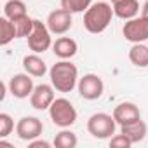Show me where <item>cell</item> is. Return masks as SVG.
<instances>
[{"instance_id":"obj_25","label":"cell","mask_w":148,"mask_h":148,"mask_svg":"<svg viewBox=\"0 0 148 148\" xmlns=\"http://www.w3.org/2000/svg\"><path fill=\"white\" fill-rule=\"evenodd\" d=\"M28 148H51V143L45 141V139H38V138H35V139L28 141Z\"/></svg>"},{"instance_id":"obj_2","label":"cell","mask_w":148,"mask_h":148,"mask_svg":"<svg viewBox=\"0 0 148 148\" xmlns=\"http://www.w3.org/2000/svg\"><path fill=\"white\" fill-rule=\"evenodd\" d=\"M113 7L108 2H96L84 12V28L89 33H103L113 18Z\"/></svg>"},{"instance_id":"obj_16","label":"cell","mask_w":148,"mask_h":148,"mask_svg":"<svg viewBox=\"0 0 148 148\" xmlns=\"http://www.w3.org/2000/svg\"><path fill=\"white\" fill-rule=\"evenodd\" d=\"M113 12L120 19H132L139 14V2L138 0H119L113 4Z\"/></svg>"},{"instance_id":"obj_24","label":"cell","mask_w":148,"mask_h":148,"mask_svg":"<svg viewBox=\"0 0 148 148\" xmlns=\"http://www.w3.org/2000/svg\"><path fill=\"white\" fill-rule=\"evenodd\" d=\"M110 146L112 148H131L132 146V141L125 136V134H115L110 138Z\"/></svg>"},{"instance_id":"obj_14","label":"cell","mask_w":148,"mask_h":148,"mask_svg":"<svg viewBox=\"0 0 148 148\" xmlns=\"http://www.w3.org/2000/svg\"><path fill=\"white\" fill-rule=\"evenodd\" d=\"M120 132L125 134V136L132 141V145H134V143H139V141H143V139L146 138L148 127H146V124L139 119V120H134V122H129V124L120 125Z\"/></svg>"},{"instance_id":"obj_3","label":"cell","mask_w":148,"mask_h":148,"mask_svg":"<svg viewBox=\"0 0 148 148\" xmlns=\"http://www.w3.org/2000/svg\"><path fill=\"white\" fill-rule=\"evenodd\" d=\"M49 115L54 125L64 129L77 122V110L66 98H56L49 108Z\"/></svg>"},{"instance_id":"obj_15","label":"cell","mask_w":148,"mask_h":148,"mask_svg":"<svg viewBox=\"0 0 148 148\" xmlns=\"http://www.w3.org/2000/svg\"><path fill=\"white\" fill-rule=\"evenodd\" d=\"M23 68L26 73H30L32 77H44L47 73V64L38 54H28L23 58Z\"/></svg>"},{"instance_id":"obj_19","label":"cell","mask_w":148,"mask_h":148,"mask_svg":"<svg viewBox=\"0 0 148 148\" xmlns=\"http://www.w3.org/2000/svg\"><path fill=\"white\" fill-rule=\"evenodd\" d=\"M14 38H18L14 23L9 18H5V16L0 18V45H7Z\"/></svg>"},{"instance_id":"obj_22","label":"cell","mask_w":148,"mask_h":148,"mask_svg":"<svg viewBox=\"0 0 148 148\" xmlns=\"http://www.w3.org/2000/svg\"><path fill=\"white\" fill-rule=\"evenodd\" d=\"M12 23H14V28H16V35H18V38H25V37H28V35L32 33V30H33V19H32L30 16H23V18L12 21Z\"/></svg>"},{"instance_id":"obj_23","label":"cell","mask_w":148,"mask_h":148,"mask_svg":"<svg viewBox=\"0 0 148 148\" xmlns=\"http://www.w3.org/2000/svg\"><path fill=\"white\" fill-rule=\"evenodd\" d=\"M14 129V120L9 113H0V139L9 136Z\"/></svg>"},{"instance_id":"obj_4","label":"cell","mask_w":148,"mask_h":148,"mask_svg":"<svg viewBox=\"0 0 148 148\" xmlns=\"http://www.w3.org/2000/svg\"><path fill=\"white\" fill-rule=\"evenodd\" d=\"M117 122L113 115L108 113H94L87 120V131L92 138L96 139H108L115 134Z\"/></svg>"},{"instance_id":"obj_13","label":"cell","mask_w":148,"mask_h":148,"mask_svg":"<svg viewBox=\"0 0 148 148\" xmlns=\"http://www.w3.org/2000/svg\"><path fill=\"white\" fill-rule=\"evenodd\" d=\"M77 51H79L77 42L73 38H70V37H59L52 44V52L59 59H71L73 56L77 54Z\"/></svg>"},{"instance_id":"obj_27","label":"cell","mask_w":148,"mask_h":148,"mask_svg":"<svg viewBox=\"0 0 148 148\" xmlns=\"http://www.w3.org/2000/svg\"><path fill=\"white\" fill-rule=\"evenodd\" d=\"M115 2H119V0H112V4H115Z\"/></svg>"},{"instance_id":"obj_26","label":"cell","mask_w":148,"mask_h":148,"mask_svg":"<svg viewBox=\"0 0 148 148\" xmlns=\"http://www.w3.org/2000/svg\"><path fill=\"white\" fill-rule=\"evenodd\" d=\"M141 16H143L145 19H148V0L143 4V7H141Z\"/></svg>"},{"instance_id":"obj_17","label":"cell","mask_w":148,"mask_h":148,"mask_svg":"<svg viewBox=\"0 0 148 148\" xmlns=\"http://www.w3.org/2000/svg\"><path fill=\"white\" fill-rule=\"evenodd\" d=\"M129 59L134 66L138 68H146L148 66V45L145 44H132L129 49Z\"/></svg>"},{"instance_id":"obj_12","label":"cell","mask_w":148,"mask_h":148,"mask_svg":"<svg viewBox=\"0 0 148 148\" xmlns=\"http://www.w3.org/2000/svg\"><path fill=\"white\" fill-rule=\"evenodd\" d=\"M113 119L119 125H124V124H129V122H134V120H139L141 119V112L139 108L131 103V101H124L120 105L115 106L113 110Z\"/></svg>"},{"instance_id":"obj_10","label":"cell","mask_w":148,"mask_h":148,"mask_svg":"<svg viewBox=\"0 0 148 148\" xmlns=\"http://www.w3.org/2000/svg\"><path fill=\"white\" fill-rule=\"evenodd\" d=\"M7 86H9V92L18 99H25V98L32 96V92L35 89L30 73H16V75L11 77Z\"/></svg>"},{"instance_id":"obj_6","label":"cell","mask_w":148,"mask_h":148,"mask_svg":"<svg viewBox=\"0 0 148 148\" xmlns=\"http://www.w3.org/2000/svg\"><path fill=\"white\" fill-rule=\"evenodd\" d=\"M77 89H79V94L84 99L94 101V99H99L103 96L105 84H103V79L99 75H96V73H87V75L79 79Z\"/></svg>"},{"instance_id":"obj_11","label":"cell","mask_w":148,"mask_h":148,"mask_svg":"<svg viewBox=\"0 0 148 148\" xmlns=\"http://www.w3.org/2000/svg\"><path fill=\"white\" fill-rule=\"evenodd\" d=\"M54 99H56V96H54L52 84L51 86L49 84H38V86H35V89L30 96V105L35 110L42 112V110H49Z\"/></svg>"},{"instance_id":"obj_7","label":"cell","mask_w":148,"mask_h":148,"mask_svg":"<svg viewBox=\"0 0 148 148\" xmlns=\"http://www.w3.org/2000/svg\"><path fill=\"white\" fill-rule=\"evenodd\" d=\"M122 33L125 37V40L132 42V44H143L148 40V19H145L143 16H136L132 19H127Z\"/></svg>"},{"instance_id":"obj_21","label":"cell","mask_w":148,"mask_h":148,"mask_svg":"<svg viewBox=\"0 0 148 148\" xmlns=\"http://www.w3.org/2000/svg\"><path fill=\"white\" fill-rule=\"evenodd\" d=\"M92 4V0H61V7L70 11L71 14L86 12Z\"/></svg>"},{"instance_id":"obj_5","label":"cell","mask_w":148,"mask_h":148,"mask_svg":"<svg viewBox=\"0 0 148 148\" xmlns=\"http://www.w3.org/2000/svg\"><path fill=\"white\" fill-rule=\"evenodd\" d=\"M26 38H28L30 51H33L35 54H42L52 45L51 30L47 28V23H42L38 19H33V30Z\"/></svg>"},{"instance_id":"obj_9","label":"cell","mask_w":148,"mask_h":148,"mask_svg":"<svg viewBox=\"0 0 148 148\" xmlns=\"http://www.w3.org/2000/svg\"><path fill=\"white\" fill-rule=\"evenodd\" d=\"M44 131V124L37 117H23L16 124V134L23 141H32L35 138H40Z\"/></svg>"},{"instance_id":"obj_18","label":"cell","mask_w":148,"mask_h":148,"mask_svg":"<svg viewBox=\"0 0 148 148\" xmlns=\"http://www.w3.org/2000/svg\"><path fill=\"white\" fill-rule=\"evenodd\" d=\"M4 16L9 18L11 21H16L23 16H28L25 2L23 0H7L5 5H4Z\"/></svg>"},{"instance_id":"obj_20","label":"cell","mask_w":148,"mask_h":148,"mask_svg":"<svg viewBox=\"0 0 148 148\" xmlns=\"http://www.w3.org/2000/svg\"><path fill=\"white\" fill-rule=\"evenodd\" d=\"M77 143H79L77 134L71 132V131H68V127H64L54 138V146H58V148H75Z\"/></svg>"},{"instance_id":"obj_8","label":"cell","mask_w":148,"mask_h":148,"mask_svg":"<svg viewBox=\"0 0 148 148\" xmlns=\"http://www.w3.org/2000/svg\"><path fill=\"white\" fill-rule=\"evenodd\" d=\"M47 28L51 30L52 35H64L71 25H73V19H71V12L66 11V9H56L52 11L49 16H47Z\"/></svg>"},{"instance_id":"obj_1","label":"cell","mask_w":148,"mask_h":148,"mask_svg":"<svg viewBox=\"0 0 148 148\" xmlns=\"http://www.w3.org/2000/svg\"><path fill=\"white\" fill-rule=\"evenodd\" d=\"M49 79L58 92H71L79 84V70L68 59H61L51 66Z\"/></svg>"}]
</instances>
